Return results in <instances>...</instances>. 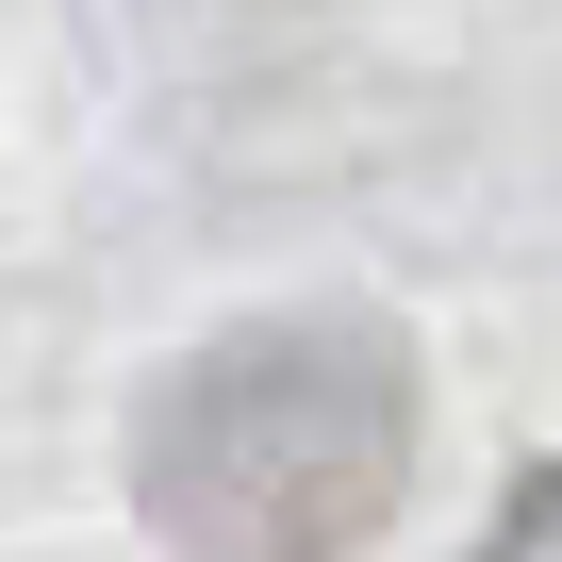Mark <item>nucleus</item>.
<instances>
[{"instance_id": "obj_1", "label": "nucleus", "mask_w": 562, "mask_h": 562, "mask_svg": "<svg viewBox=\"0 0 562 562\" xmlns=\"http://www.w3.org/2000/svg\"><path fill=\"white\" fill-rule=\"evenodd\" d=\"M397 463H414V364L364 315H265L166 364L133 430V496L182 562H348L397 513Z\"/></svg>"}, {"instance_id": "obj_2", "label": "nucleus", "mask_w": 562, "mask_h": 562, "mask_svg": "<svg viewBox=\"0 0 562 562\" xmlns=\"http://www.w3.org/2000/svg\"><path fill=\"white\" fill-rule=\"evenodd\" d=\"M463 562H562V463H546V480H529V496H513V513H496Z\"/></svg>"}]
</instances>
